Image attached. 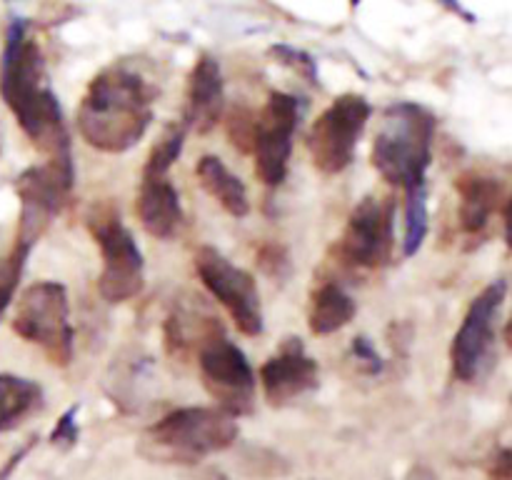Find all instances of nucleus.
I'll return each mask as SVG.
<instances>
[{"label":"nucleus","instance_id":"obj_1","mask_svg":"<svg viewBox=\"0 0 512 480\" xmlns=\"http://www.w3.org/2000/svg\"><path fill=\"white\" fill-rule=\"evenodd\" d=\"M0 95L13 110L23 133L48 158H73L63 110L53 88L45 80V65L35 40L25 33L23 20L15 18L5 38L0 63Z\"/></svg>","mask_w":512,"mask_h":480},{"label":"nucleus","instance_id":"obj_2","mask_svg":"<svg viewBox=\"0 0 512 480\" xmlns=\"http://www.w3.org/2000/svg\"><path fill=\"white\" fill-rule=\"evenodd\" d=\"M153 88L130 65H110L95 75L78 108L83 140L103 153H125L153 120Z\"/></svg>","mask_w":512,"mask_h":480},{"label":"nucleus","instance_id":"obj_3","mask_svg":"<svg viewBox=\"0 0 512 480\" xmlns=\"http://www.w3.org/2000/svg\"><path fill=\"white\" fill-rule=\"evenodd\" d=\"M435 115L418 103L400 100L385 108L373 140L375 170L395 188L413 190L425 185L433 163Z\"/></svg>","mask_w":512,"mask_h":480},{"label":"nucleus","instance_id":"obj_4","mask_svg":"<svg viewBox=\"0 0 512 480\" xmlns=\"http://www.w3.org/2000/svg\"><path fill=\"white\" fill-rule=\"evenodd\" d=\"M238 438V423L220 408H178L143 433V450L160 463L193 465L223 453Z\"/></svg>","mask_w":512,"mask_h":480},{"label":"nucleus","instance_id":"obj_5","mask_svg":"<svg viewBox=\"0 0 512 480\" xmlns=\"http://www.w3.org/2000/svg\"><path fill=\"white\" fill-rule=\"evenodd\" d=\"M13 330L43 348L50 363L68 365L73 358V325L68 293L55 280H40L23 290L13 315Z\"/></svg>","mask_w":512,"mask_h":480},{"label":"nucleus","instance_id":"obj_6","mask_svg":"<svg viewBox=\"0 0 512 480\" xmlns=\"http://www.w3.org/2000/svg\"><path fill=\"white\" fill-rule=\"evenodd\" d=\"M88 228L103 255L98 290L108 303H125L145 285V263L133 233L123 225L115 205H100L90 213Z\"/></svg>","mask_w":512,"mask_h":480},{"label":"nucleus","instance_id":"obj_7","mask_svg":"<svg viewBox=\"0 0 512 480\" xmlns=\"http://www.w3.org/2000/svg\"><path fill=\"white\" fill-rule=\"evenodd\" d=\"M508 298V283L503 278L485 285L470 303L453 345L450 363L455 378L463 383H475L483 378L495 363V343H498V320Z\"/></svg>","mask_w":512,"mask_h":480},{"label":"nucleus","instance_id":"obj_8","mask_svg":"<svg viewBox=\"0 0 512 480\" xmlns=\"http://www.w3.org/2000/svg\"><path fill=\"white\" fill-rule=\"evenodd\" d=\"M75 170L73 158H48L40 165H30L15 180V193L20 200L18 233L15 243L33 248L50 220L63 210L73 190Z\"/></svg>","mask_w":512,"mask_h":480},{"label":"nucleus","instance_id":"obj_9","mask_svg":"<svg viewBox=\"0 0 512 480\" xmlns=\"http://www.w3.org/2000/svg\"><path fill=\"white\" fill-rule=\"evenodd\" d=\"M200 378L210 398L223 413L248 415L255 403V373L248 355L225 338L223 328H215L198 348Z\"/></svg>","mask_w":512,"mask_h":480},{"label":"nucleus","instance_id":"obj_10","mask_svg":"<svg viewBox=\"0 0 512 480\" xmlns=\"http://www.w3.org/2000/svg\"><path fill=\"white\" fill-rule=\"evenodd\" d=\"M370 120V103L358 93L335 98L308 133V150L320 173L338 175L355 160L365 125Z\"/></svg>","mask_w":512,"mask_h":480},{"label":"nucleus","instance_id":"obj_11","mask_svg":"<svg viewBox=\"0 0 512 480\" xmlns=\"http://www.w3.org/2000/svg\"><path fill=\"white\" fill-rule=\"evenodd\" d=\"M195 273L208 293L228 310L240 333L250 338L263 333V303L248 270L238 268L213 245H203L195 253Z\"/></svg>","mask_w":512,"mask_h":480},{"label":"nucleus","instance_id":"obj_12","mask_svg":"<svg viewBox=\"0 0 512 480\" xmlns=\"http://www.w3.org/2000/svg\"><path fill=\"white\" fill-rule=\"evenodd\" d=\"M395 205L388 198L365 195L350 213L338 243V255L353 268L378 270L393 260Z\"/></svg>","mask_w":512,"mask_h":480},{"label":"nucleus","instance_id":"obj_13","mask_svg":"<svg viewBox=\"0 0 512 480\" xmlns=\"http://www.w3.org/2000/svg\"><path fill=\"white\" fill-rule=\"evenodd\" d=\"M298 98L273 90L253 125L250 150L255 155V173L268 188H278L288 175L293 135L298 128Z\"/></svg>","mask_w":512,"mask_h":480},{"label":"nucleus","instance_id":"obj_14","mask_svg":"<svg viewBox=\"0 0 512 480\" xmlns=\"http://www.w3.org/2000/svg\"><path fill=\"white\" fill-rule=\"evenodd\" d=\"M318 378V363L305 353V345L300 343V338H285L278 353L265 360L263 368H260L265 398L275 408L293 403L295 398L318 388Z\"/></svg>","mask_w":512,"mask_h":480},{"label":"nucleus","instance_id":"obj_15","mask_svg":"<svg viewBox=\"0 0 512 480\" xmlns=\"http://www.w3.org/2000/svg\"><path fill=\"white\" fill-rule=\"evenodd\" d=\"M225 110V85L220 75V65L215 58H200L190 73L188 95H185L183 120L185 130L208 133L220 123Z\"/></svg>","mask_w":512,"mask_h":480},{"label":"nucleus","instance_id":"obj_16","mask_svg":"<svg viewBox=\"0 0 512 480\" xmlns=\"http://www.w3.org/2000/svg\"><path fill=\"white\" fill-rule=\"evenodd\" d=\"M135 213H138L145 233L158 240L173 238L183 225V205H180V195L173 180L168 175L143 173Z\"/></svg>","mask_w":512,"mask_h":480},{"label":"nucleus","instance_id":"obj_17","mask_svg":"<svg viewBox=\"0 0 512 480\" xmlns=\"http://www.w3.org/2000/svg\"><path fill=\"white\" fill-rule=\"evenodd\" d=\"M460 195L458 205V220L460 230L470 238L483 235L488 230L490 220L498 213L500 203H505L503 185L493 175H485L480 170H468L455 183Z\"/></svg>","mask_w":512,"mask_h":480},{"label":"nucleus","instance_id":"obj_18","mask_svg":"<svg viewBox=\"0 0 512 480\" xmlns=\"http://www.w3.org/2000/svg\"><path fill=\"white\" fill-rule=\"evenodd\" d=\"M195 175H198V183L205 193L213 200H218L220 208L228 210L233 218H245L250 213V200L248 190H245L243 180L235 173H230L225 168V163L215 155H203L198 160V168H195Z\"/></svg>","mask_w":512,"mask_h":480},{"label":"nucleus","instance_id":"obj_19","mask_svg":"<svg viewBox=\"0 0 512 480\" xmlns=\"http://www.w3.org/2000/svg\"><path fill=\"white\" fill-rule=\"evenodd\" d=\"M355 310V300L338 283L328 280L310 295L308 325L315 335L338 333L355 318Z\"/></svg>","mask_w":512,"mask_h":480},{"label":"nucleus","instance_id":"obj_20","mask_svg":"<svg viewBox=\"0 0 512 480\" xmlns=\"http://www.w3.org/2000/svg\"><path fill=\"white\" fill-rule=\"evenodd\" d=\"M43 403V390L38 383L20 375L0 373V433L15 428Z\"/></svg>","mask_w":512,"mask_h":480},{"label":"nucleus","instance_id":"obj_21","mask_svg":"<svg viewBox=\"0 0 512 480\" xmlns=\"http://www.w3.org/2000/svg\"><path fill=\"white\" fill-rule=\"evenodd\" d=\"M408 203H405V235H403V255L413 258L423 248L428 238V188L418 185L413 190H405Z\"/></svg>","mask_w":512,"mask_h":480},{"label":"nucleus","instance_id":"obj_22","mask_svg":"<svg viewBox=\"0 0 512 480\" xmlns=\"http://www.w3.org/2000/svg\"><path fill=\"white\" fill-rule=\"evenodd\" d=\"M30 250L33 248H28V245L15 243L13 248L0 258V318H3L5 310L13 303V295L15 290H18L20 275H23L25 260H28Z\"/></svg>","mask_w":512,"mask_h":480},{"label":"nucleus","instance_id":"obj_23","mask_svg":"<svg viewBox=\"0 0 512 480\" xmlns=\"http://www.w3.org/2000/svg\"><path fill=\"white\" fill-rule=\"evenodd\" d=\"M185 143V128H168L163 135H160L158 143L153 145L148 155V163H145L143 173L153 175H168L170 168L175 165V160L180 158V150H183Z\"/></svg>","mask_w":512,"mask_h":480},{"label":"nucleus","instance_id":"obj_24","mask_svg":"<svg viewBox=\"0 0 512 480\" xmlns=\"http://www.w3.org/2000/svg\"><path fill=\"white\" fill-rule=\"evenodd\" d=\"M350 353H353L355 363L360 365V370L368 375H378L380 370H383V358L378 355V350H375V345L370 343L365 335H358V338L350 343Z\"/></svg>","mask_w":512,"mask_h":480},{"label":"nucleus","instance_id":"obj_25","mask_svg":"<svg viewBox=\"0 0 512 480\" xmlns=\"http://www.w3.org/2000/svg\"><path fill=\"white\" fill-rule=\"evenodd\" d=\"M270 53L278 55L280 63L295 65V70H298V73H303L310 83H315V80H318V73H315V60L310 58L308 53H300V50L290 48V45H275Z\"/></svg>","mask_w":512,"mask_h":480},{"label":"nucleus","instance_id":"obj_26","mask_svg":"<svg viewBox=\"0 0 512 480\" xmlns=\"http://www.w3.org/2000/svg\"><path fill=\"white\" fill-rule=\"evenodd\" d=\"M75 413L78 408H70L60 415L58 425L50 433V443L53 445H63V448H73L75 440H78V423H75Z\"/></svg>","mask_w":512,"mask_h":480},{"label":"nucleus","instance_id":"obj_27","mask_svg":"<svg viewBox=\"0 0 512 480\" xmlns=\"http://www.w3.org/2000/svg\"><path fill=\"white\" fill-rule=\"evenodd\" d=\"M260 265L265 268V273L280 275L278 265H280V268H288V258H285V253L280 248H275V245H268V248L260 250Z\"/></svg>","mask_w":512,"mask_h":480},{"label":"nucleus","instance_id":"obj_28","mask_svg":"<svg viewBox=\"0 0 512 480\" xmlns=\"http://www.w3.org/2000/svg\"><path fill=\"white\" fill-rule=\"evenodd\" d=\"M493 480H512V470H510V450H503L498 455V460L493 463Z\"/></svg>","mask_w":512,"mask_h":480},{"label":"nucleus","instance_id":"obj_29","mask_svg":"<svg viewBox=\"0 0 512 480\" xmlns=\"http://www.w3.org/2000/svg\"><path fill=\"white\" fill-rule=\"evenodd\" d=\"M0 148H3V123H0Z\"/></svg>","mask_w":512,"mask_h":480},{"label":"nucleus","instance_id":"obj_30","mask_svg":"<svg viewBox=\"0 0 512 480\" xmlns=\"http://www.w3.org/2000/svg\"><path fill=\"white\" fill-rule=\"evenodd\" d=\"M353 3H360V0H353Z\"/></svg>","mask_w":512,"mask_h":480}]
</instances>
